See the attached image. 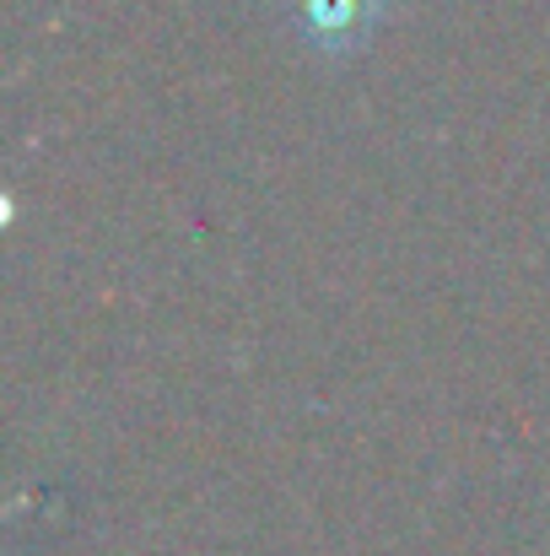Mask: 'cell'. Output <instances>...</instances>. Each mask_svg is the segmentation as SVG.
Segmentation results:
<instances>
[{"mask_svg": "<svg viewBox=\"0 0 550 556\" xmlns=\"http://www.w3.org/2000/svg\"><path fill=\"white\" fill-rule=\"evenodd\" d=\"M383 22V0H292V27L314 54L346 60Z\"/></svg>", "mask_w": 550, "mask_h": 556, "instance_id": "obj_1", "label": "cell"}]
</instances>
